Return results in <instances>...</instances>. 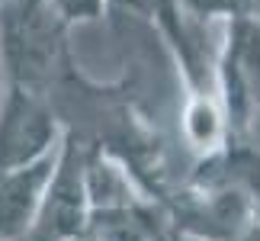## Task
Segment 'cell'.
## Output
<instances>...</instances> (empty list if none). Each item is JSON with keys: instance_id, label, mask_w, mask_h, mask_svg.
<instances>
[{"instance_id": "obj_1", "label": "cell", "mask_w": 260, "mask_h": 241, "mask_svg": "<svg viewBox=\"0 0 260 241\" xmlns=\"http://www.w3.org/2000/svg\"><path fill=\"white\" fill-rule=\"evenodd\" d=\"M68 26L52 0L0 4V74L4 84L48 94L71 62Z\"/></svg>"}, {"instance_id": "obj_10", "label": "cell", "mask_w": 260, "mask_h": 241, "mask_svg": "<svg viewBox=\"0 0 260 241\" xmlns=\"http://www.w3.org/2000/svg\"><path fill=\"white\" fill-rule=\"evenodd\" d=\"M109 7H122V10H132V13L145 16V0H109Z\"/></svg>"}, {"instance_id": "obj_11", "label": "cell", "mask_w": 260, "mask_h": 241, "mask_svg": "<svg viewBox=\"0 0 260 241\" xmlns=\"http://www.w3.org/2000/svg\"><path fill=\"white\" fill-rule=\"evenodd\" d=\"M0 94H4V74H0Z\"/></svg>"}, {"instance_id": "obj_8", "label": "cell", "mask_w": 260, "mask_h": 241, "mask_svg": "<svg viewBox=\"0 0 260 241\" xmlns=\"http://www.w3.org/2000/svg\"><path fill=\"white\" fill-rule=\"evenodd\" d=\"M52 7L61 13L68 26H74V23H96V19H103L109 0H52Z\"/></svg>"}, {"instance_id": "obj_9", "label": "cell", "mask_w": 260, "mask_h": 241, "mask_svg": "<svg viewBox=\"0 0 260 241\" xmlns=\"http://www.w3.org/2000/svg\"><path fill=\"white\" fill-rule=\"evenodd\" d=\"M235 241H260V216H257V219H251V222H247L241 232L235 235Z\"/></svg>"}, {"instance_id": "obj_4", "label": "cell", "mask_w": 260, "mask_h": 241, "mask_svg": "<svg viewBox=\"0 0 260 241\" xmlns=\"http://www.w3.org/2000/svg\"><path fill=\"white\" fill-rule=\"evenodd\" d=\"M61 148V145H58ZM58 148L32 164L0 170V241H26L42 209L48 180L58 164Z\"/></svg>"}, {"instance_id": "obj_5", "label": "cell", "mask_w": 260, "mask_h": 241, "mask_svg": "<svg viewBox=\"0 0 260 241\" xmlns=\"http://www.w3.org/2000/svg\"><path fill=\"white\" fill-rule=\"evenodd\" d=\"M145 16H151L161 29L180 74L186 80V90H212V65L206 62L203 45L193 33V26L183 19L177 0H145Z\"/></svg>"}, {"instance_id": "obj_2", "label": "cell", "mask_w": 260, "mask_h": 241, "mask_svg": "<svg viewBox=\"0 0 260 241\" xmlns=\"http://www.w3.org/2000/svg\"><path fill=\"white\" fill-rule=\"evenodd\" d=\"M90 193H87V142L74 132L61 135L58 164L48 180L42 209L26 241H68L87 232Z\"/></svg>"}, {"instance_id": "obj_3", "label": "cell", "mask_w": 260, "mask_h": 241, "mask_svg": "<svg viewBox=\"0 0 260 241\" xmlns=\"http://www.w3.org/2000/svg\"><path fill=\"white\" fill-rule=\"evenodd\" d=\"M61 119L48 94L4 84L0 94V170L45 158L61 145Z\"/></svg>"}, {"instance_id": "obj_6", "label": "cell", "mask_w": 260, "mask_h": 241, "mask_svg": "<svg viewBox=\"0 0 260 241\" xmlns=\"http://www.w3.org/2000/svg\"><path fill=\"white\" fill-rule=\"evenodd\" d=\"M180 132H183L186 145L196 155H209L225 145V138L232 132H228V119H225L222 103H218L215 87L212 90H186L183 109H180Z\"/></svg>"}, {"instance_id": "obj_7", "label": "cell", "mask_w": 260, "mask_h": 241, "mask_svg": "<svg viewBox=\"0 0 260 241\" xmlns=\"http://www.w3.org/2000/svg\"><path fill=\"white\" fill-rule=\"evenodd\" d=\"M180 13L189 26H203L212 23V19H232L238 13H247L251 0H177Z\"/></svg>"}]
</instances>
